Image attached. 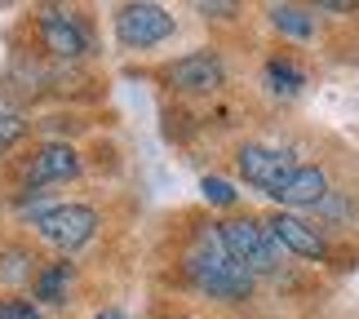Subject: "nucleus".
Here are the masks:
<instances>
[{
  "instance_id": "1",
  "label": "nucleus",
  "mask_w": 359,
  "mask_h": 319,
  "mask_svg": "<svg viewBox=\"0 0 359 319\" xmlns=\"http://www.w3.org/2000/svg\"><path fill=\"white\" fill-rule=\"evenodd\" d=\"M187 266H191V280H196L209 297H217V301H240V297H248V288H253V275H248L240 262L226 253L217 226H204L200 231L196 253H191Z\"/></svg>"
},
{
  "instance_id": "2",
  "label": "nucleus",
  "mask_w": 359,
  "mask_h": 319,
  "mask_svg": "<svg viewBox=\"0 0 359 319\" xmlns=\"http://www.w3.org/2000/svg\"><path fill=\"white\" fill-rule=\"evenodd\" d=\"M217 235H222L226 253L240 262V266L248 275H262V271H275V240L266 235V226L253 217H231L217 226Z\"/></svg>"
},
{
  "instance_id": "3",
  "label": "nucleus",
  "mask_w": 359,
  "mask_h": 319,
  "mask_svg": "<svg viewBox=\"0 0 359 319\" xmlns=\"http://www.w3.org/2000/svg\"><path fill=\"white\" fill-rule=\"evenodd\" d=\"M36 231L45 235V244H53V248H80L98 231V213L85 209V204H58V209L40 213Z\"/></svg>"
},
{
  "instance_id": "4",
  "label": "nucleus",
  "mask_w": 359,
  "mask_h": 319,
  "mask_svg": "<svg viewBox=\"0 0 359 319\" xmlns=\"http://www.w3.org/2000/svg\"><path fill=\"white\" fill-rule=\"evenodd\" d=\"M173 32V13L160 5H124L116 13V36L129 49H151Z\"/></svg>"
},
{
  "instance_id": "5",
  "label": "nucleus",
  "mask_w": 359,
  "mask_h": 319,
  "mask_svg": "<svg viewBox=\"0 0 359 319\" xmlns=\"http://www.w3.org/2000/svg\"><path fill=\"white\" fill-rule=\"evenodd\" d=\"M293 156L288 151H275V147H244L240 151V173H244V182H253L262 186L266 196H275L288 177H293Z\"/></svg>"
},
{
  "instance_id": "6",
  "label": "nucleus",
  "mask_w": 359,
  "mask_h": 319,
  "mask_svg": "<svg viewBox=\"0 0 359 319\" xmlns=\"http://www.w3.org/2000/svg\"><path fill=\"white\" fill-rule=\"evenodd\" d=\"M266 226V235L280 248H288V253H297V257H311V262H320L324 253H328V244L320 240V231L315 226H306L302 217H293V213H275V217H266L262 222Z\"/></svg>"
},
{
  "instance_id": "7",
  "label": "nucleus",
  "mask_w": 359,
  "mask_h": 319,
  "mask_svg": "<svg viewBox=\"0 0 359 319\" xmlns=\"http://www.w3.org/2000/svg\"><path fill=\"white\" fill-rule=\"evenodd\" d=\"M169 85L182 93H209L222 85V62L213 53H191V58H177L169 67Z\"/></svg>"
},
{
  "instance_id": "8",
  "label": "nucleus",
  "mask_w": 359,
  "mask_h": 319,
  "mask_svg": "<svg viewBox=\"0 0 359 319\" xmlns=\"http://www.w3.org/2000/svg\"><path fill=\"white\" fill-rule=\"evenodd\" d=\"M80 160L72 147L53 142V147H40L32 164H27V186H49V182H67V177H76Z\"/></svg>"
},
{
  "instance_id": "9",
  "label": "nucleus",
  "mask_w": 359,
  "mask_h": 319,
  "mask_svg": "<svg viewBox=\"0 0 359 319\" xmlns=\"http://www.w3.org/2000/svg\"><path fill=\"white\" fill-rule=\"evenodd\" d=\"M40 40H45V49L49 53H58V58H80V53L89 49V40H85V32L67 18V13H45L40 18Z\"/></svg>"
},
{
  "instance_id": "10",
  "label": "nucleus",
  "mask_w": 359,
  "mask_h": 319,
  "mask_svg": "<svg viewBox=\"0 0 359 319\" xmlns=\"http://www.w3.org/2000/svg\"><path fill=\"white\" fill-rule=\"evenodd\" d=\"M328 196V182H324V173L315 169V164H306V169H293V177L275 191V200L288 204V209H315Z\"/></svg>"
},
{
  "instance_id": "11",
  "label": "nucleus",
  "mask_w": 359,
  "mask_h": 319,
  "mask_svg": "<svg viewBox=\"0 0 359 319\" xmlns=\"http://www.w3.org/2000/svg\"><path fill=\"white\" fill-rule=\"evenodd\" d=\"M271 22L280 27L284 36H297V40H306V36H311V27H315V22H311V13H306V9H297V5H275V9H271Z\"/></svg>"
},
{
  "instance_id": "12",
  "label": "nucleus",
  "mask_w": 359,
  "mask_h": 319,
  "mask_svg": "<svg viewBox=\"0 0 359 319\" xmlns=\"http://www.w3.org/2000/svg\"><path fill=\"white\" fill-rule=\"evenodd\" d=\"M67 280H72V266H67V262H58V266H49V271H40V275H36V297H40V301H62V297H67Z\"/></svg>"
},
{
  "instance_id": "13",
  "label": "nucleus",
  "mask_w": 359,
  "mask_h": 319,
  "mask_svg": "<svg viewBox=\"0 0 359 319\" xmlns=\"http://www.w3.org/2000/svg\"><path fill=\"white\" fill-rule=\"evenodd\" d=\"M266 85L275 93H284V98H293V93L302 89V72H297L293 62H284V58H271L266 62Z\"/></svg>"
},
{
  "instance_id": "14",
  "label": "nucleus",
  "mask_w": 359,
  "mask_h": 319,
  "mask_svg": "<svg viewBox=\"0 0 359 319\" xmlns=\"http://www.w3.org/2000/svg\"><path fill=\"white\" fill-rule=\"evenodd\" d=\"M204 200H209V204H222V209H226V204H236V186H231V182H222V177H204Z\"/></svg>"
},
{
  "instance_id": "15",
  "label": "nucleus",
  "mask_w": 359,
  "mask_h": 319,
  "mask_svg": "<svg viewBox=\"0 0 359 319\" xmlns=\"http://www.w3.org/2000/svg\"><path fill=\"white\" fill-rule=\"evenodd\" d=\"M0 319H36V306L22 297H5L0 301Z\"/></svg>"
},
{
  "instance_id": "16",
  "label": "nucleus",
  "mask_w": 359,
  "mask_h": 319,
  "mask_svg": "<svg viewBox=\"0 0 359 319\" xmlns=\"http://www.w3.org/2000/svg\"><path fill=\"white\" fill-rule=\"evenodd\" d=\"M18 133H22V120H18V116H5V111H0V151H5Z\"/></svg>"
},
{
  "instance_id": "17",
  "label": "nucleus",
  "mask_w": 359,
  "mask_h": 319,
  "mask_svg": "<svg viewBox=\"0 0 359 319\" xmlns=\"http://www.w3.org/2000/svg\"><path fill=\"white\" fill-rule=\"evenodd\" d=\"M98 319H124V315H120V311H102Z\"/></svg>"
}]
</instances>
